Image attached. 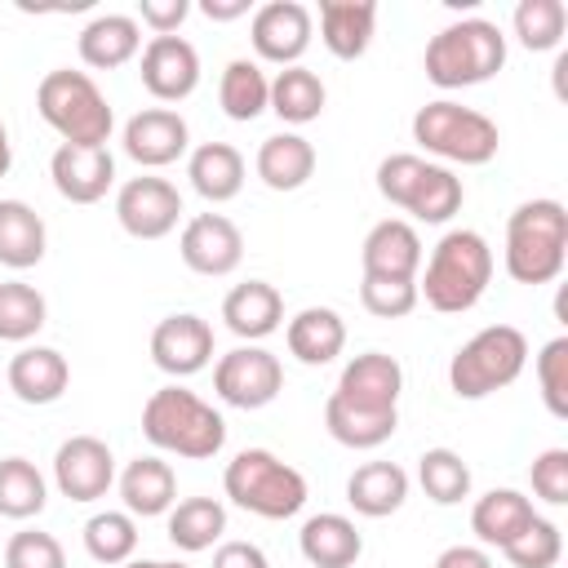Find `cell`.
<instances>
[{
	"label": "cell",
	"instance_id": "obj_15",
	"mask_svg": "<svg viewBox=\"0 0 568 568\" xmlns=\"http://www.w3.org/2000/svg\"><path fill=\"white\" fill-rule=\"evenodd\" d=\"M178 253H182V262L195 275L222 280V275L240 271V262H244V235H240V226L226 213H195V217L182 222Z\"/></svg>",
	"mask_w": 568,
	"mask_h": 568
},
{
	"label": "cell",
	"instance_id": "obj_30",
	"mask_svg": "<svg viewBox=\"0 0 568 568\" xmlns=\"http://www.w3.org/2000/svg\"><path fill=\"white\" fill-rule=\"evenodd\" d=\"M346 501L364 519H386L408 501V470L399 462H364L346 479Z\"/></svg>",
	"mask_w": 568,
	"mask_h": 568
},
{
	"label": "cell",
	"instance_id": "obj_41",
	"mask_svg": "<svg viewBox=\"0 0 568 568\" xmlns=\"http://www.w3.org/2000/svg\"><path fill=\"white\" fill-rule=\"evenodd\" d=\"M49 320V302L36 284L4 280L0 284V342H31Z\"/></svg>",
	"mask_w": 568,
	"mask_h": 568
},
{
	"label": "cell",
	"instance_id": "obj_32",
	"mask_svg": "<svg viewBox=\"0 0 568 568\" xmlns=\"http://www.w3.org/2000/svg\"><path fill=\"white\" fill-rule=\"evenodd\" d=\"M253 169L271 191H297L315 173V146L302 133H271V138H262Z\"/></svg>",
	"mask_w": 568,
	"mask_h": 568
},
{
	"label": "cell",
	"instance_id": "obj_10",
	"mask_svg": "<svg viewBox=\"0 0 568 568\" xmlns=\"http://www.w3.org/2000/svg\"><path fill=\"white\" fill-rule=\"evenodd\" d=\"M213 390L231 408H244V413L266 408L284 390V364L266 346L244 342V346L217 355V364H213Z\"/></svg>",
	"mask_w": 568,
	"mask_h": 568
},
{
	"label": "cell",
	"instance_id": "obj_49",
	"mask_svg": "<svg viewBox=\"0 0 568 568\" xmlns=\"http://www.w3.org/2000/svg\"><path fill=\"white\" fill-rule=\"evenodd\" d=\"M435 568H493V555L484 546H448L439 550Z\"/></svg>",
	"mask_w": 568,
	"mask_h": 568
},
{
	"label": "cell",
	"instance_id": "obj_20",
	"mask_svg": "<svg viewBox=\"0 0 568 568\" xmlns=\"http://www.w3.org/2000/svg\"><path fill=\"white\" fill-rule=\"evenodd\" d=\"M359 266H364V275H377V280H417V271H422L417 226L404 217H382L359 244Z\"/></svg>",
	"mask_w": 568,
	"mask_h": 568
},
{
	"label": "cell",
	"instance_id": "obj_51",
	"mask_svg": "<svg viewBox=\"0 0 568 568\" xmlns=\"http://www.w3.org/2000/svg\"><path fill=\"white\" fill-rule=\"evenodd\" d=\"M9 169H13V142H9V129L0 120V178H9Z\"/></svg>",
	"mask_w": 568,
	"mask_h": 568
},
{
	"label": "cell",
	"instance_id": "obj_43",
	"mask_svg": "<svg viewBox=\"0 0 568 568\" xmlns=\"http://www.w3.org/2000/svg\"><path fill=\"white\" fill-rule=\"evenodd\" d=\"M537 386H541V404L550 408V417H568V337H550L541 351H537Z\"/></svg>",
	"mask_w": 568,
	"mask_h": 568
},
{
	"label": "cell",
	"instance_id": "obj_23",
	"mask_svg": "<svg viewBox=\"0 0 568 568\" xmlns=\"http://www.w3.org/2000/svg\"><path fill=\"white\" fill-rule=\"evenodd\" d=\"M284 346H288V355L297 364L324 368L346 351V320L333 306H302L284 324Z\"/></svg>",
	"mask_w": 568,
	"mask_h": 568
},
{
	"label": "cell",
	"instance_id": "obj_6",
	"mask_svg": "<svg viewBox=\"0 0 568 568\" xmlns=\"http://www.w3.org/2000/svg\"><path fill=\"white\" fill-rule=\"evenodd\" d=\"M222 488L240 510L257 519H293L311 497L306 475L271 448H240L222 470Z\"/></svg>",
	"mask_w": 568,
	"mask_h": 568
},
{
	"label": "cell",
	"instance_id": "obj_39",
	"mask_svg": "<svg viewBox=\"0 0 568 568\" xmlns=\"http://www.w3.org/2000/svg\"><path fill=\"white\" fill-rule=\"evenodd\" d=\"M84 550L89 559L106 564V568H120L133 559L138 550V519L129 510H98L84 519Z\"/></svg>",
	"mask_w": 568,
	"mask_h": 568
},
{
	"label": "cell",
	"instance_id": "obj_45",
	"mask_svg": "<svg viewBox=\"0 0 568 568\" xmlns=\"http://www.w3.org/2000/svg\"><path fill=\"white\" fill-rule=\"evenodd\" d=\"M4 568H67V550L53 532L22 528L4 546Z\"/></svg>",
	"mask_w": 568,
	"mask_h": 568
},
{
	"label": "cell",
	"instance_id": "obj_27",
	"mask_svg": "<svg viewBox=\"0 0 568 568\" xmlns=\"http://www.w3.org/2000/svg\"><path fill=\"white\" fill-rule=\"evenodd\" d=\"M186 178H191V191L209 204H226L244 191V178H248V164L244 155L231 146V142H200L191 155H186Z\"/></svg>",
	"mask_w": 568,
	"mask_h": 568
},
{
	"label": "cell",
	"instance_id": "obj_29",
	"mask_svg": "<svg viewBox=\"0 0 568 568\" xmlns=\"http://www.w3.org/2000/svg\"><path fill=\"white\" fill-rule=\"evenodd\" d=\"M532 519H537L532 497H524L519 488H488V493L475 497V506H470V532L479 537L484 550H488V546L506 550Z\"/></svg>",
	"mask_w": 568,
	"mask_h": 568
},
{
	"label": "cell",
	"instance_id": "obj_8",
	"mask_svg": "<svg viewBox=\"0 0 568 568\" xmlns=\"http://www.w3.org/2000/svg\"><path fill=\"white\" fill-rule=\"evenodd\" d=\"M413 142L426 155H435V164L444 160V169L448 164L475 169V164H488L497 155L501 129L484 111H475V106H462L453 98H435V102L417 106V115H413Z\"/></svg>",
	"mask_w": 568,
	"mask_h": 568
},
{
	"label": "cell",
	"instance_id": "obj_2",
	"mask_svg": "<svg viewBox=\"0 0 568 568\" xmlns=\"http://www.w3.org/2000/svg\"><path fill=\"white\" fill-rule=\"evenodd\" d=\"M506 275L515 284H550L568 266V209L550 195L524 200L506 217V248H501Z\"/></svg>",
	"mask_w": 568,
	"mask_h": 568
},
{
	"label": "cell",
	"instance_id": "obj_9",
	"mask_svg": "<svg viewBox=\"0 0 568 568\" xmlns=\"http://www.w3.org/2000/svg\"><path fill=\"white\" fill-rule=\"evenodd\" d=\"M528 364V337L515 324H488L462 342L448 359V386L457 399H488L506 390Z\"/></svg>",
	"mask_w": 568,
	"mask_h": 568
},
{
	"label": "cell",
	"instance_id": "obj_33",
	"mask_svg": "<svg viewBox=\"0 0 568 568\" xmlns=\"http://www.w3.org/2000/svg\"><path fill=\"white\" fill-rule=\"evenodd\" d=\"M271 102V75L262 71L257 58H231L222 67V80H217V106L226 111V120L235 124H248L266 111Z\"/></svg>",
	"mask_w": 568,
	"mask_h": 568
},
{
	"label": "cell",
	"instance_id": "obj_53",
	"mask_svg": "<svg viewBox=\"0 0 568 568\" xmlns=\"http://www.w3.org/2000/svg\"><path fill=\"white\" fill-rule=\"evenodd\" d=\"M160 568H191V564H178V559H160Z\"/></svg>",
	"mask_w": 568,
	"mask_h": 568
},
{
	"label": "cell",
	"instance_id": "obj_14",
	"mask_svg": "<svg viewBox=\"0 0 568 568\" xmlns=\"http://www.w3.org/2000/svg\"><path fill=\"white\" fill-rule=\"evenodd\" d=\"M138 75L155 102H182L200 89V53L186 36H151L138 53Z\"/></svg>",
	"mask_w": 568,
	"mask_h": 568
},
{
	"label": "cell",
	"instance_id": "obj_21",
	"mask_svg": "<svg viewBox=\"0 0 568 568\" xmlns=\"http://www.w3.org/2000/svg\"><path fill=\"white\" fill-rule=\"evenodd\" d=\"M4 382H9V390H13L22 404L44 408V404H58V399L67 395V386H71V364H67V355L53 351V346H22V351L9 359Z\"/></svg>",
	"mask_w": 568,
	"mask_h": 568
},
{
	"label": "cell",
	"instance_id": "obj_12",
	"mask_svg": "<svg viewBox=\"0 0 568 568\" xmlns=\"http://www.w3.org/2000/svg\"><path fill=\"white\" fill-rule=\"evenodd\" d=\"M311 36H315V13L302 0H266L248 18V44L257 62L297 67L302 53L311 49Z\"/></svg>",
	"mask_w": 568,
	"mask_h": 568
},
{
	"label": "cell",
	"instance_id": "obj_37",
	"mask_svg": "<svg viewBox=\"0 0 568 568\" xmlns=\"http://www.w3.org/2000/svg\"><path fill=\"white\" fill-rule=\"evenodd\" d=\"M49 506V484L27 457H0V515L36 519Z\"/></svg>",
	"mask_w": 568,
	"mask_h": 568
},
{
	"label": "cell",
	"instance_id": "obj_5",
	"mask_svg": "<svg viewBox=\"0 0 568 568\" xmlns=\"http://www.w3.org/2000/svg\"><path fill=\"white\" fill-rule=\"evenodd\" d=\"M36 111L67 146H106L115 129V111L98 80L71 67L44 71V80L36 84Z\"/></svg>",
	"mask_w": 568,
	"mask_h": 568
},
{
	"label": "cell",
	"instance_id": "obj_7",
	"mask_svg": "<svg viewBox=\"0 0 568 568\" xmlns=\"http://www.w3.org/2000/svg\"><path fill=\"white\" fill-rule=\"evenodd\" d=\"M377 191L395 209L413 213L426 226H444L453 213H462L466 186L453 169L417 155V151H395L377 164Z\"/></svg>",
	"mask_w": 568,
	"mask_h": 568
},
{
	"label": "cell",
	"instance_id": "obj_38",
	"mask_svg": "<svg viewBox=\"0 0 568 568\" xmlns=\"http://www.w3.org/2000/svg\"><path fill=\"white\" fill-rule=\"evenodd\" d=\"M510 31L528 53H550L564 44L568 4L564 0H519L510 13Z\"/></svg>",
	"mask_w": 568,
	"mask_h": 568
},
{
	"label": "cell",
	"instance_id": "obj_1",
	"mask_svg": "<svg viewBox=\"0 0 568 568\" xmlns=\"http://www.w3.org/2000/svg\"><path fill=\"white\" fill-rule=\"evenodd\" d=\"M493 266L497 262H493L488 240L470 226H453L439 235L426 266L417 271V297L439 315H462L488 293Z\"/></svg>",
	"mask_w": 568,
	"mask_h": 568
},
{
	"label": "cell",
	"instance_id": "obj_52",
	"mask_svg": "<svg viewBox=\"0 0 568 568\" xmlns=\"http://www.w3.org/2000/svg\"><path fill=\"white\" fill-rule=\"evenodd\" d=\"M120 568H160V559H129V564H120Z\"/></svg>",
	"mask_w": 568,
	"mask_h": 568
},
{
	"label": "cell",
	"instance_id": "obj_35",
	"mask_svg": "<svg viewBox=\"0 0 568 568\" xmlns=\"http://www.w3.org/2000/svg\"><path fill=\"white\" fill-rule=\"evenodd\" d=\"M226 532V506L217 497H182L169 510V541L182 555H200L213 550Z\"/></svg>",
	"mask_w": 568,
	"mask_h": 568
},
{
	"label": "cell",
	"instance_id": "obj_13",
	"mask_svg": "<svg viewBox=\"0 0 568 568\" xmlns=\"http://www.w3.org/2000/svg\"><path fill=\"white\" fill-rule=\"evenodd\" d=\"M53 484H58L62 497H71L80 506L106 497L111 484H115V457H111L106 439H98V435L62 439L58 453H53Z\"/></svg>",
	"mask_w": 568,
	"mask_h": 568
},
{
	"label": "cell",
	"instance_id": "obj_44",
	"mask_svg": "<svg viewBox=\"0 0 568 568\" xmlns=\"http://www.w3.org/2000/svg\"><path fill=\"white\" fill-rule=\"evenodd\" d=\"M359 302L368 315L377 320H404L417 311V280H377V275H364L359 280Z\"/></svg>",
	"mask_w": 568,
	"mask_h": 568
},
{
	"label": "cell",
	"instance_id": "obj_31",
	"mask_svg": "<svg viewBox=\"0 0 568 568\" xmlns=\"http://www.w3.org/2000/svg\"><path fill=\"white\" fill-rule=\"evenodd\" d=\"M44 248H49L44 217L27 200H0V266L31 271L44 262Z\"/></svg>",
	"mask_w": 568,
	"mask_h": 568
},
{
	"label": "cell",
	"instance_id": "obj_16",
	"mask_svg": "<svg viewBox=\"0 0 568 568\" xmlns=\"http://www.w3.org/2000/svg\"><path fill=\"white\" fill-rule=\"evenodd\" d=\"M151 364L169 377H195L213 364V324L195 311L164 315L151 328Z\"/></svg>",
	"mask_w": 568,
	"mask_h": 568
},
{
	"label": "cell",
	"instance_id": "obj_36",
	"mask_svg": "<svg viewBox=\"0 0 568 568\" xmlns=\"http://www.w3.org/2000/svg\"><path fill=\"white\" fill-rule=\"evenodd\" d=\"M399 426V408L395 413H368V408H351L342 404L337 395H328L324 404V430L342 444V448H355V453H368V448H382Z\"/></svg>",
	"mask_w": 568,
	"mask_h": 568
},
{
	"label": "cell",
	"instance_id": "obj_26",
	"mask_svg": "<svg viewBox=\"0 0 568 568\" xmlns=\"http://www.w3.org/2000/svg\"><path fill=\"white\" fill-rule=\"evenodd\" d=\"M297 550L311 568H355V559L364 555V537H359L355 519H346L337 510H320L302 524Z\"/></svg>",
	"mask_w": 568,
	"mask_h": 568
},
{
	"label": "cell",
	"instance_id": "obj_46",
	"mask_svg": "<svg viewBox=\"0 0 568 568\" xmlns=\"http://www.w3.org/2000/svg\"><path fill=\"white\" fill-rule=\"evenodd\" d=\"M528 479L546 506H568V448H541L528 466Z\"/></svg>",
	"mask_w": 568,
	"mask_h": 568
},
{
	"label": "cell",
	"instance_id": "obj_40",
	"mask_svg": "<svg viewBox=\"0 0 568 568\" xmlns=\"http://www.w3.org/2000/svg\"><path fill=\"white\" fill-rule=\"evenodd\" d=\"M417 484L435 506H457L470 497V466L457 448H426L417 457Z\"/></svg>",
	"mask_w": 568,
	"mask_h": 568
},
{
	"label": "cell",
	"instance_id": "obj_22",
	"mask_svg": "<svg viewBox=\"0 0 568 568\" xmlns=\"http://www.w3.org/2000/svg\"><path fill=\"white\" fill-rule=\"evenodd\" d=\"M80 62L93 71H115L142 53V27L133 13H98L75 36Z\"/></svg>",
	"mask_w": 568,
	"mask_h": 568
},
{
	"label": "cell",
	"instance_id": "obj_48",
	"mask_svg": "<svg viewBox=\"0 0 568 568\" xmlns=\"http://www.w3.org/2000/svg\"><path fill=\"white\" fill-rule=\"evenodd\" d=\"M213 568H271V559L257 541H222L213 550Z\"/></svg>",
	"mask_w": 568,
	"mask_h": 568
},
{
	"label": "cell",
	"instance_id": "obj_50",
	"mask_svg": "<svg viewBox=\"0 0 568 568\" xmlns=\"http://www.w3.org/2000/svg\"><path fill=\"white\" fill-rule=\"evenodd\" d=\"M200 13L209 22H231V18H244L248 13V0H204Z\"/></svg>",
	"mask_w": 568,
	"mask_h": 568
},
{
	"label": "cell",
	"instance_id": "obj_11",
	"mask_svg": "<svg viewBox=\"0 0 568 568\" xmlns=\"http://www.w3.org/2000/svg\"><path fill=\"white\" fill-rule=\"evenodd\" d=\"M115 222L133 240H164L182 222V191L169 178L138 173L115 191Z\"/></svg>",
	"mask_w": 568,
	"mask_h": 568
},
{
	"label": "cell",
	"instance_id": "obj_24",
	"mask_svg": "<svg viewBox=\"0 0 568 568\" xmlns=\"http://www.w3.org/2000/svg\"><path fill=\"white\" fill-rule=\"evenodd\" d=\"M222 320L240 342H262L284 324V297L266 280H244L222 297Z\"/></svg>",
	"mask_w": 568,
	"mask_h": 568
},
{
	"label": "cell",
	"instance_id": "obj_34",
	"mask_svg": "<svg viewBox=\"0 0 568 568\" xmlns=\"http://www.w3.org/2000/svg\"><path fill=\"white\" fill-rule=\"evenodd\" d=\"M324 102H328V89L324 80L311 71V67H280L271 75V102L266 111H275L284 124H311L324 115Z\"/></svg>",
	"mask_w": 568,
	"mask_h": 568
},
{
	"label": "cell",
	"instance_id": "obj_28",
	"mask_svg": "<svg viewBox=\"0 0 568 568\" xmlns=\"http://www.w3.org/2000/svg\"><path fill=\"white\" fill-rule=\"evenodd\" d=\"M120 501L124 510L138 519H155V515H169L173 501H178V475L164 457H133L124 470H120Z\"/></svg>",
	"mask_w": 568,
	"mask_h": 568
},
{
	"label": "cell",
	"instance_id": "obj_47",
	"mask_svg": "<svg viewBox=\"0 0 568 568\" xmlns=\"http://www.w3.org/2000/svg\"><path fill=\"white\" fill-rule=\"evenodd\" d=\"M191 4L186 0H142L138 4V27H146L151 36H178V27L186 22Z\"/></svg>",
	"mask_w": 568,
	"mask_h": 568
},
{
	"label": "cell",
	"instance_id": "obj_19",
	"mask_svg": "<svg viewBox=\"0 0 568 568\" xmlns=\"http://www.w3.org/2000/svg\"><path fill=\"white\" fill-rule=\"evenodd\" d=\"M53 191L71 204H98L115 186V155L106 146H58L49 160Z\"/></svg>",
	"mask_w": 568,
	"mask_h": 568
},
{
	"label": "cell",
	"instance_id": "obj_42",
	"mask_svg": "<svg viewBox=\"0 0 568 568\" xmlns=\"http://www.w3.org/2000/svg\"><path fill=\"white\" fill-rule=\"evenodd\" d=\"M501 555H506L515 568H555L559 555H564V532H559L555 519H541V515H537Z\"/></svg>",
	"mask_w": 568,
	"mask_h": 568
},
{
	"label": "cell",
	"instance_id": "obj_3",
	"mask_svg": "<svg viewBox=\"0 0 568 568\" xmlns=\"http://www.w3.org/2000/svg\"><path fill=\"white\" fill-rule=\"evenodd\" d=\"M142 435L160 453H173V457H186V462H209L226 444V422L195 390L169 382V386L146 395V404H142Z\"/></svg>",
	"mask_w": 568,
	"mask_h": 568
},
{
	"label": "cell",
	"instance_id": "obj_25",
	"mask_svg": "<svg viewBox=\"0 0 568 568\" xmlns=\"http://www.w3.org/2000/svg\"><path fill=\"white\" fill-rule=\"evenodd\" d=\"M373 36H377L373 0H320V40L333 58H342V62L364 58Z\"/></svg>",
	"mask_w": 568,
	"mask_h": 568
},
{
	"label": "cell",
	"instance_id": "obj_4",
	"mask_svg": "<svg viewBox=\"0 0 568 568\" xmlns=\"http://www.w3.org/2000/svg\"><path fill=\"white\" fill-rule=\"evenodd\" d=\"M506 67V36L488 18H457L426 40L422 71L435 89H475Z\"/></svg>",
	"mask_w": 568,
	"mask_h": 568
},
{
	"label": "cell",
	"instance_id": "obj_17",
	"mask_svg": "<svg viewBox=\"0 0 568 568\" xmlns=\"http://www.w3.org/2000/svg\"><path fill=\"white\" fill-rule=\"evenodd\" d=\"M120 142L138 169H169L191 151V129L173 106H142L124 120Z\"/></svg>",
	"mask_w": 568,
	"mask_h": 568
},
{
	"label": "cell",
	"instance_id": "obj_18",
	"mask_svg": "<svg viewBox=\"0 0 568 568\" xmlns=\"http://www.w3.org/2000/svg\"><path fill=\"white\" fill-rule=\"evenodd\" d=\"M333 395L351 408H368V413H395L399 395H404V368L395 355L386 351H364L355 359H346Z\"/></svg>",
	"mask_w": 568,
	"mask_h": 568
}]
</instances>
